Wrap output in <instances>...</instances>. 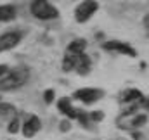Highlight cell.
<instances>
[{"label": "cell", "mask_w": 149, "mask_h": 140, "mask_svg": "<svg viewBox=\"0 0 149 140\" xmlns=\"http://www.w3.org/2000/svg\"><path fill=\"white\" fill-rule=\"evenodd\" d=\"M30 78V73L24 68H19V69L10 71L9 74H5L2 80H0V92H10V90H16L19 87H23Z\"/></svg>", "instance_id": "6da1fadb"}, {"label": "cell", "mask_w": 149, "mask_h": 140, "mask_svg": "<svg viewBox=\"0 0 149 140\" xmlns=\"http://www.w3.org/2000/svg\"><path fill=\"white\" fill-rule=\"evenodd\" d=\"M30 10H31V14H33L35 17L43 19V21H47V19H54V17L59 16V10H57L54 5H50L47 0H33Z\"/></svg>", "instance_id": "7a4b0ae2"}, {"label": "cell", "mask_w": 149, "mask_h": 140, "mask_svg": "<svg viewBox=\"0 0 149 140\" xmlns=\"http://www.w3.org/2000/svg\"><path fill=\"white\" fill-rule=\"evenodd\" d=\"M97 9H99V3H97L95 0H85V2H81V3L76 7L74 17H76L78 23H85L87 19H90V16H92Z\"/></svg>", "instance_id": "3957f363"}, {"label": "cell", "mask_w": 149, "mask_h": 140, "mask_svg": "<svg viewBox=\"0 0 149 140\" xmlns=\"http://www.w3.org/2000/svg\"><path fill=\"white\" fill-rule=\"evenodd\" d=\"M102 95H104V92L102 90H97V88H81V90H76L73 94L74 99L81 100L83 104H92V102L99 100Z\"/></svg>", "instance_id": "277c9868"}, {"label": "cell", "mask_w": 149, "mask_h": 140, "mask_svg": "<svg viewBox=\"0 0 149 140\" xmlns=\"http://www.w3.org/2000/svg\"><path fill=\"white\" fill-rule=\"evenodd\" d=\"M23 35L17 33V31H9V33H3L0 36V52H5V50H10L14 49L19 42H21Z\"/></svg>", "instance_id": "5b68a950"}, {"label": "cell", "mask_w": 149, "mask_h": 140, "mask_svg": "<svg viewBox=\"0 0 149 140\" xmlns=\"http://www.w3.org/2000/svg\"><path fill=\"white\" fill-rule=\"evenodd\" d=\"M104 49L106 50H113V52H118V54L130 55V57H135V50L128 43H123V42H108V43H104Z\"/></svg>", "instance_id": "8992f818"}, {"label": "cell", "mask_w": 149, "mask_h": 140, "mask_svg": "<svg viewBox=\"0 0 149 140\" xmlns=\"http://www.w3.org/2000/svg\"><path fill=\"white\" fill-rule=\"evenodd\" d=\"M40 119H38L37 116H30L28 118V121L24 123V126H23V133H24V137H33L35 133H38V130H40Z\"/></svg>", "instance_id": "52a82bcc"}, {"label": "cell", "mask_w": 149, "mask_h": 140, "mask_svg": "<svg viewBox=\"0 0 149 140\" xmlns=\"http://www.w3.org/2000/svg\"><path fill=\"white\" fill-rule=\"evenodd\" d=\"M57 107H59V111L63 112V114H66V116H70V118H80V111H76L71 107V102H70V99H66V97H63L59 102H57Z\"/></svg>", "instance_id": "ba28073f"}, {"label": "cell", "mask_w": 149, "mask_h": 140, "mask_svg": "<svg viewBox=\"0 0 149 140\" xmlns=\"http://www.w3.org/2000/svg\"><path fill=\"white\" fill-rule=\"evenodd\" d=\"M74 68L78 69L80 74H87L88 69H90V59H88V55H85V54L76 55V64H74Z\"/></svg>", "instance_id": "9c48e42d"}, {"label": "cell", "mask_w": 149, "mask_h": 140, "mask_svg": "<svg viewBox=\"0 0 149 140\" xmlns=\"http://www.w3.org/2000/svg\"><path fill=\"white\" fill-rule=\"evenodd\" d=\"M16 17V7L14 5H0V21H12Z\"/></svg>", "instance_id": "30bf717a"}, {"label": "cell", "mask_w": 149, "mask_h": 140, "mask_svg": "<svg viewBox=\"0 0 149 140\" xmlns=\"http://www.w3.org/2000/svg\"><path fill=\"white\" fill-rule=\"evenodd\" d=\"M85 47H87V42H85V40H81V38H78V40H74V42H71V43L68 45V54L80 55V54H83Z\"/></svg>", "instance_id": "8fae6325"}, {"label": "cell", "mask_w": 149, "mask_h": 140, "mask_svg": "<svg viewBox=\"0 0 149 140\" xmlns=\"http://www.w3.org/2000/svg\"><path fill=\"white\" fill-rule=\"evenodd\" d=\"M142 99V94L139 92V90H127L125 94H123V99L121 100H125V102H134V100H141Z\"/></svg>", "instance_id": "7c38bea8"}, {"label": "cell", "mask_w": 149, "mask_h": 140, "mask_svg": "<svg viewBox=\"0 0 149 140\" xmlns=\"http://www.w3.org/2000/svg\"><path fill=\"white\" fill-rule=\"evenodd\" d=\"M74 64H76V55H74V54H68V55L64 57L63 69H64V71H71L74 68Z\"/></svg>", "instance_id": "4fadbf2b"}, {"label": "cell", "mask_w": 149, "mask_h": 140, "mask_svg": "<svg viewBox=\"0 0 149 140\" xmlns=\"http://www.w3.org/2000/svg\"><path fill=\"white\" fill-rule=\"evenodd\" d=\"M0 112H2V116H7V114H10V112H16V109H14L12 105L2 104L0 105Z\"/></svg>", "instance_id": "5bb4252c"}, {"label": "cell", "mask_w": 149, "mask_h": 140, "mask_svg": "<svg viewBox=\"0 0 149 140\" xmlns=\"http://www.w3.org/2000/svg\"><path fill=\"white\" fill-rule=\"evenodd\" d=\"M17 130H19V121L14 118V119L10 121V125H9V133H16Z\"/></svg>", "instance_id": "9a60e30c"}, {"label": "cell", "mask_w": 149, "mask_h": 140, "mask_svg": "<svg viewBox=\"0 0 149 140\" xmlns=\"http://www.w3.org/2000/svg\"><path fill=\"white\" fill-rule=\"evenodd\" d=\"M148 121V118L146 116H137L134 121H132V126H141V125H144Z\"/></svg>", "instance_id": "2e32d148"}, {"label": "cell", "mask_w": 149, "mask_h": 140, "mask_svg": "<svg viewBox=\"0 0 149 140\" xmlns=\"http://www.w3.org/2000/svg\"><path fill=\"white\" fill-rule=\"evenodd\" d=\"M52 99H54V92H52V90H47V92H45V102L50 104Z\"/></svg>", "instance_id": "e0dca14e"}, {"label": "cell", "mask_w": 149, "mask_h": 140, "mask_svg": "<svg viewBox=\"0 0 149 140\" xmlns=\"http://www.w3.org/2000/svg\"><path fill=\"white\" fill-rule=\"evenodd\" d=\"M104 118V114L101 112V111H95V112H92V119H95V121H101Z\"/></svg>", "instance_id": "ac0fdd59"}, {"label": "cell", "mask_w": 149, "mask_h": 140, "mask_svg": "<svg viewBox=\"0 0 149 140\" xmlns=\"http://www.w3.org/2000/svg\"><path fill=\"white\" fill-rule=\"evenodd\" d=\"M7 71H9V68L2 64V66H0V76H3V74H7Z\"/></svg>", "instance_id": "d6986e66"}, {"label": "cell", "mask_w": 149, "mask_h": 140, "mask_svg": "<svg viewBox=\"0 0 149 140\" xmlns=\"http://www.w3.org/2000/svg\"><path fill=\"white\" fill-rule=\"evenodd\" d=\"M148 109H149V104H148Z\"/></svg>", "instance_id": "ffe728a7"}]
</instances>
